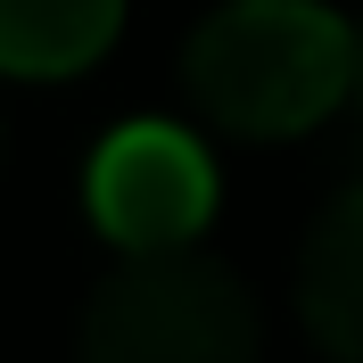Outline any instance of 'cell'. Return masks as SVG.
<instances>
[{
  "label": "cell",
  "instance_id": "5",
  "mask_svg": "<svg viewBox=\"0 0 363 363\" xmlns=\"http://www.w3.org/2000/svg\"><path fill=\"white\" fill-rule=\"evenodd\" d=\"M124 0H0V74L25 83H58L108 58Z\"/></svg>",
  "mask_w": 363,
  "mask_h": 363
},
{
  "label": "cell",
  "instance_id": "2",
  "mask_svg": "<svg viewBox=\"0 0 363 363\" xmlns=\"http://www.w3.org/2000/svg\"><path fill=\"white\" fill-rule=\"evenodd\" d=\"M74 363H256V297L215 256H133L91 289Z\"/></svg>",
  "mask_w": 363,
  "mask_h": 363
},
{
  "label": "cell",
  "instance_id": "1",
  "mask_svg": "<svg viewBox=\"0 0 363 363\" xmlns=\"http://www.w3.org/2000/svg\"><path fill=\"white\" fill-rule=\"evenodd\" d=\"M182 83L206 124L240 140H289L363 83V42L322 0H231L190 33Z\"/></svg>",
  "mask_w": 363,
  "mask_h": 363
},
{
  "label": "cell",
  "instance_id": "4",
  "mask_svg": "<svg viewBox=\"0 0 363 363\" xmlns=\"http://www.w3.org/2000/svg\"><path fill=\"white\" fill-rule=\"evenodd\" d=\"M297 314L322 355L363 363V182L314 215L306 256H297Z\"/></svg>",
  "mask_w": 363,
  "mask_h": 363
},
{
  "label": "cell",
  "instance_id": "3",
  "mask_svg": "<svg viewBox=\"0 0 363 363\" xmlns=\"http://www.w3.org/2000/svg\"><path fill=\"white\" fill-rule=\"evenodd\" d=\"M91 223L124 256H174L215 215V165L182 124H124L91 157Z\"/></svg>",
  "mask_w": 363,
  "mask_h": 363
}]
</instances>
